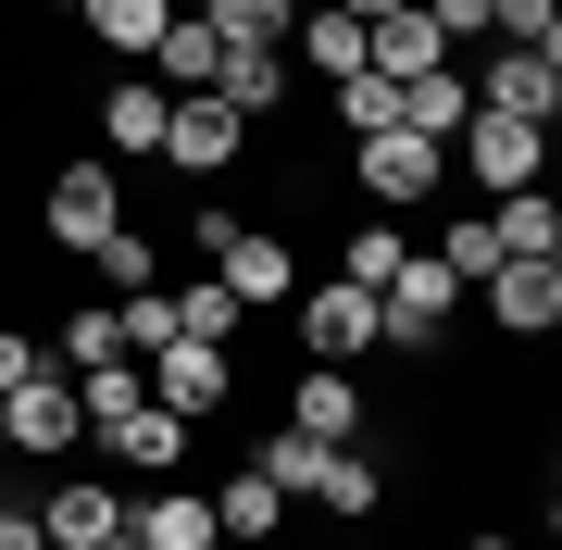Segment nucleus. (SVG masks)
I'll return each instance as SVG.
<instances>
[{
    "label": "nucleus",
    "mask_w": 562,
    "mask_h": 550,
    "mask_svg": "<svg viewBox=\"0 0 562 550\" xmlns=\"http://www.w3.org/2000/svg\"><path fill=\"white\" fill-rule=\"evenodd\" d=\"M450 188H475V201L550 188V125H513V113H462V125H450Z\"/></svg>",
    "instance_id": "f257e3e1"
},
{
    "label": "nucleus",
    "mask_w": 562,
    "mask_h": 550,
    "mask_svg": "<svg viewBox=\"0 0 562 550\" xmlns=\"http://www.w3.org/2000/svg\"><path fill=\"white\" fill-rule=\"evenodd\" d=\"M125 225V176L101 164V150H76V164H50V188H38V250H63V263H88Z\"/></svg>",
    "instance_id": "f03ea898"
},
{
    "label": "nucleus",
    "mask_w": 562,
    "mask_h": 550,
    "mask_svg": "<svg viewBox=\"0 0 562 550\" xmlns=\"http://www.w3.org/2000/svg\"><path fill=\"white\" fill-rule=\"evenodd\" d=\"M76 450H88V413H76V388H63V363H50V375H25L13 401H0V463L63 475Z\"/></svg>",
    "instance_id": "7ed1b4c3"
},
{
    "label": "nucleus",
    "mask_w": 562,
    "mask_h": 550,
    "mask_svg": "<svg viewBox=\"0 0 562 550\" xmlns=\"http://www.w3.org/2000/svg\"><path fill=\"white\" fill-rule=\"evenodd\" d=\"M350 188H362L375 213H425V201H450V138H413V125L350 138Z\"/></svg>",
    "instance_id": "20e7f679"
},
{
    "label": "nucleus",
    "mask_w": 562,
    "mask_h": 550,
    "mask_svg": "<svg viewBox=\"0 0 562 550\" xmlns=\"http://www.w3.org/2000/svg\"><path fill=\"white\" fill-rule=\"evenodd\" d=\"M138 388L176 413V426H213V413L238 401V350H213V338H162L150 363H138Z\"/></svg>",
    "instance_id": "39448f33"
},
{
    "label": "nucleus",
    "mask_w": 562,
    "mask_h": 550,
    "mask_svg": "<svg viewBox=\"0 0 562 550\" xmlns=\"http://www.w3.org/2000/svg\"><path fill=\"white\" fill-rule=\"evenodd\" d=\"M462 88H475V113L562 125V50H462Z\"/></svg>",
    "instance_id": "423d86ee"
},
{
    "label": "nucleus",
    "mask_w": 562,
    "mask_h": 550,
    "mask_svg": "<svg viewBox=\"0 0 562 550\" xmlns=\"http://www.w3.org/2000/svg\"><path fill=\"white\" fill-rule=\"evenodd\" d=\"M238 150H250V125L225 113L213 88H188V101L162 113V150H150V164H162V176H188V188H213V176H238Z\"/></svg>",
    "instance_id": "0eeeda50"
},
{
    "label": "nucleus",
    "mask_w": 562,
    "mask_h": 550,
    "mask_svg": "<svg viewBox=\"0 0 562 550\" xmlns=\"http://www.w3.org/2000/svg\"><path fill=\"white\" fill-rule=\"evenodd\" d=\"M288 326H301V363H362V350H375V288L313 276L301 301H288Z\"/></svg>",
    "instance_id": "6e6552de"
},
{
    "label": "nucleus",
    "mask_w": 562,
    "mask_h": 550,
    "mask_svg": "<svg viewBox=\"0 0 562 550\" xmlns=\"http://www.w3.org/2000/svg\"><path fill=\"white\" fill-rule=\"evenodd\" d=\"M213 276H225L238 313H288V301H301V250H288L276 225H238V238L213 250Z\"/></svg>",
    "instance_id": "1a4fd4ad"
},
{
    "label": "nucleus",
    "mask_w": 562,
    "mask_h": 550,
    "mask_svg": "<svg viewBox=\"0 0 562 550\" xmlns=\"http://www.w3.org/2000/svg\"><path fill=\"white\" fill-rule=\"evenodd\" d=\"M238 463H250V475H262V489H276L288 513H325V489H338V450H325V438H301V426H262Z\"/></svg>",
    "instance_id": "9d476101"
},
{
    "label": "nucleus",
    "mask_w": 562,
    "mask_h": 550,
    "mask_svg": "<svg viewBox=\"0 0 562 550\" xmlns=\"http://www.w3.org/2000/svg\"><path fill=\"white\" fill-rule=\"evenodd\" d=\"M125 526V475H50L38 489V538L50 550H101Z\"/></svg>",
    "instance_id": "9b49d317"
},
{
    "label": "nucleus",
    "mask_w": 562,
    "mask_h": 550,
    "mask_svg": "<svg viewBox=\"0 0 562 550\" xmlns=\"http://www.w3.org/2000/svg\"><path fill=\"white\" fill-rule=\"evenodd\" d=\"M475 301H487V326L525 350V338H550V326H562V263H487V276H475Z\"/></svg>",
    "instance_id": "f8f14e48"
},
{
    "label": "nucleus",
    "mask_w": 562,
    "mask_h": 550,
    "mask_svg": "<svg viewBox=\"0 0 562 550\" xmlns=\"http://www.w3.org/2000/svg\"><path fill=\"white\" fill-rule=\"evenodd\" d=\"M276 426H301V438H325V450H350V438H362V375H350V363H301V375H288V413H276Z\"/></svg>",
    "instance_id": "ddd939ff"
},
{
    "label": "nucleus",
    "mask_w": 562,
    "mask_h": 550,
    "mask_svg": "<svg viewBox=\"0 0 562 550\" xmlns=\"http://www.w3.org/2000/svg\"><path fill=\"white\" fill-rule=\"evenodd\" d=\"M125 526H138V550H213V489L150 475V489H125Z\"/></svg>",
    "instance_id": "4468645a"
},
{
    "label": "nucleus",
    "mask_w": 562,
    "mask_h": 550,
    "mask_svg": "<svg viewBox=\"0 0 562 550\" xmlns=\"http://www.w3.org/2000/svg\"><path fill=\"white\" fill-rule=\"evenodd\" d=\"M188 438H201V426H176L162 401H138V413H113V426L88 438V450H113V463H125V475L150 489V475H188Z\"/></svg>",
    "instance_id": "2eb2a0df"
},
{
    "label": "nucleus",
    "mask_w": 562,
    "mask_h": 550,
    "mask_svg": "<svg viewBox=\"0 0 562 550\" xmlns=\"http://www.w3.org/2000/svg\"><path fill=\"white\" fill-rule=\"evenodd\" d=\"M213 101L238 113V125H276L288 101H301V63H288V50H225L213 63Z\"/></svg>",
    "instance_id": "dca6fc26"
},
{
    "label": "nucleus",
    "mask_w": 562,
    "mask_h": 550,
    "mask_svg": "<svg viewBox=\"0 0 562 550\" xmlns=\"http://www.w3.org/2000/svg\"><path fill=\"white\" fill-rule=\"evenodd\" d=\"M162 113H176V88L113 76V88H101V164H150V150H162Z\"/></svg>",
    "instance_id": "f3484780"
},
{
    "label": "nucleus",
    "mask_w": 562,
    "mask_h": 550,
    "mask_svg": "<svg viewBox=\"0 0 562 550\" xmlns=\"http://www.w3.org/2000/svg\"><path fill=\"white\" fill-rule=\"evenodd\" d=\"M213 538H238V550H276V538H288V501L262 489L250 463H225V475H213Z\"/></svg>",
    "instance_id": "a211bd4d"
},
{
    "label": "nucleus",
    "mask_w": 562,
    "mask_h": 550,
    "mask_svg": "<svg viewBox=\"0 0 562 550\" xmlns=\"http://www.w3.org/2000/svg\"><path fill=\"white\" fill-rule=\"evenodd\" d=\"M487 238H501V263H562V201L513 188V201H487Z\"/></svg>",
    "instance_id": "6ab92c4d"
},
{
    "label": "nucleus",
    "mask_w": 562,
    "mask_h": 550,
    "mask_svg": "<svg viewBox=\"0 0 562 550\" xmlns=\"http://www.w3.org/2000/svg\"><path fill=\"white\" fill-rule=\"evenodd\" d=\"M76 25H88L113 63H150V38L176 25V0H76Z\"/></svg>",
    "instance_id": "aec40b11"
},
{
    "label": "nucleus",
    "mask_w": 562,
    "mask_h": 550,
    "mask_svg": "<svg viewBox=\"0 0 562 550\" xmlns=\"http://www.w3.org/2000/svg\"><path fill=\"white\" fill-rule=\"evenodd\" d=\"M213 63H225V38H213L201 13H176V25L150 38V88H176V101H188V88H213Z\"/></svg>",
    "instance_id": "412c9836"
},
{
    "label": "nucleus",
    "mask_w": 562,
    "mask_h": 550,
    "mask_svg": "<svg viewBox=\"0 0 562 550\" xmlns=\"http://www.w3.org/2000/svg\"><path fill=\"white\" fill-rule=\"evenodd\" d=\"M201 25L225 50H288L301 38V0H201Z\"/></svg>",
    "instance_id": "4be33fe9"
},
{
    "label": "nucleus",
    "mask_w": 562,
    "mask_h": 550,
    "mask_svg": "<svg viewBox=\"0 0 562 550\" xmlns=\"http://www.w3.org/2000/svg\"><path fill=\"white\" fill-rule=\"evenodd\" d=\"M88 276H101V301H125V288H162V238H150V225H138V213H125V225H113V238H101V250H88Z\"/></svg>",
    "instance_id": "5701e85b"
},
{
    "label": "nucleus",
    "mask_w": 562,
    "mask_h": 550,
    "mask_svg": "<svg viewBox=\"0 0 562 550\" xmlns=\"http://www.w3.org/2000/svg\"><path fill=\"white\" fill-rule=\"evenodd\" d=\"M462 113H475V88H462V50L438 63V76H401V125H413V138H450Z\"/></svg>",
    "instance_id": "b1692460"
},
{
    "label": "nucleus",
    "mask_w": 562,
    "mask_h": 550,
    "mask_svg": "<svg viewBox=\"0 0 562 550\" xmlns=\"http://www.w3.org/2000/svg\"><path fill=\"white\" fill-rule=\"evenodd\" d=\"M401 263H413V238H401V213H362L350 238H338V276H350V288H387V276H401Z\"/></svg>",
    "instance_id": "393cba45"
},
{
    "label": "nucleus",
    "mask_w": 562,
    "mask_h": 550,
    "mask_svg": "<svg viewBox=\"0 0 562 550\" xmlns=\"http://www.w3.org/2000/svg\"><path fill=\"white\" fill-rule=\"evenodd\" d=\"M288 63L338 88V76H362V25H350V13H301V38H288Z\"/></svg>",
    "instance_id": "a878e982"
},
{
    "label": "nucleus",
    "mask_w": 562,
    "mask_h": 550,
    "mask_svg": "<svg viewBox=\"0 0 562 550\" xmlns=\"http://www.w3.org/2000/svg\"><path fill=\"white\" fill-rule=\"evenodd\" d=\"M162 301H176V338H213V350H238V326H250V313L225 301V276H188V288H162Z\"/></svg>",
    "instance_id": "bb28decb"
},
{
    "label": "nucleus",
    "mask_w": 562,
    "mask_h": 550,
    "mask_svg": "<svg viewBox=\"0 0 562 550\" xmlns=\"http://www.w3.org/2000/svg\"><path fill=\"white\" fill-rule=\"evenodd\" d=\"M50 363H63V375H88V363H125V326H113V301H76V313H63Z\"/></svg>",
    "instance_id": "cd10ccee"
},
{
    "label": "nucleus",
    "mask_w": 562,
    "mask_h": 550,
    "mask_svg": "<svg viewBox=\"0 0 562 550\" xmlns=\"http://www.w3.org/2000/svg\"><path fill=\"white\" fill-rule=\"evenodd\" d=\"M325 101H338V150H350V138H387V125H401V88H387V76H338Z\"/></svg>",
    "instance_id": "c85d7f7f"
},
{
    "label": "nucleus",
    "mask_w": 562,
    "mask_h": 550,
    "mask_svg": "<svg viewBox=\"0 0 562 550\" xmlns=\"http://www.w3.org/2000/svg\"><path fill=\"white\" fill-rule=\"evenodd\" d=\"M487 38L501 50H562V0H487Z\"/></svg>",
    "instance_id": "c756f323"
},
{
    "label": "nucleus",
    "mask_w": 562,
    "mask_h": 550,
    "mask_svg": "<svg viewBox=\"0 0 562 550\" xmlns=\"http://www.w3.org/2000/svg\"><path fill=\"white\" fill-rule=\"evenodd\" d=\"M113 326H125V363H150V350L176 338V301H162V288H125V301H113Z\"/></svg>",
    "instance_id": "7c9ffc66"
},
{
    "label": "nucleus",
    "mask_w": 562,
    "mask_h": 550,
    "mask_svg": "<svg viewBox=\"0 0 562 550\" xmlns=\"http://www.w3.org/2000/svg\"><path fill=\"white\" fill-rule=\"evenodd\" d=\"M438 263H450L462 288H475L487 263H501V238H487V213H450V225H438Z\"/></svg>",
    "instance_id": "2f4dec72"
},
{
    "label": "nucleus",
    "mask_w": 562,
    "mask_h": 550,
    "mask_svg": "<svg viewBox=\"0 0 562 550\" xmlns=\"http://www.w3.org/2000/svg\"><path fill=\"white\" fill-rule=\"evenodd\" d=\"M425 25H438L450 50H487V0H425Z\"/></svg>",
    "instance_id": "473e14b6"
},
{
    "label": "nucleus",
    "mask_w": 562,
    "mask_h": 550,
    "mask_svg": "<svg viewBox=\"0 0 562 550\" xmlns=\"http://www.w3.org/2000/svg\"><path fill=\"white\" fill-rule=\"evenodd\" d=\"M25 375H50V350H38V338H25V326H0V401H13V388H25Z\"/></svg>",
    "instance_id": "72a5a7b5"
},
{
    "label": "nucleus",
    "mask_w": 562,
    "mask_h": 550,
    "mask_svg": "<svg viewBox=\"0 0 562 550\" xmlns=\"http://www.w3.org/2000/svg\"><path fill=\"white\" fill-rule=\"evenodd\" d=\"M238 225H250V213H225V201H201V213H188V250H201V263H213V250L238 238Z\"/></svg>",
    "instance_id": "f704fd0d"
},
{
    "label": "nucleus",
    "mask_w": 562,
    "mask_h": 550,
    "mask_svg": "<svg viewBox=\"0 0 562 550\" xmlns=\"http://www.w3.org/2000/svg\"><path fill=\"white\" fill-rule=\"evenodd\" d=\"M0 550H50L38 538V501H0Z\"/></svg>",
    "instance_id": "c9c22d12"
},
{
    "label": "nucleus",
    "mask_w": 562,
    "mask_h": 550,
    "mask_svg": "<svg viewBox=\"0 0 562 550\" xmlns=\"http://www.w3.org/2000/svg\"><path fill=\"white\" fill-rule=\"evenodd\" d=\"M462 550H525V538H513V526H475V538H462Z\"/></svg>",
    "instance_id": "e433bc0d"
},
{
    "label": "nucleus",
    "mask_w": 562,
    "mask_h": 550,
    "mask_svg": "<svg viewBox=\"0 0 562 550\" xmlns=\"http://www.w3.org/2000/svg\"><path fill=\"white\" fill-rule=\"evenodd\" d=\"M101 550H138V526H113V538H101Z\"/></svg>",
    "instance_id": "4c0bfd02"
},
{
    "label": "nucleus",
    "mask_w": 562,
    "mask_h": 550,
    "mask_svg": "<svg viewBox=\"0 0 562 550\" xmlns=\"http://www.w3.org/2000/svg\"><path fill=\"white\" fill-rule=\"evenodd\" d=\"M0 501H13V475H0Z\"/></svg>",
    "instance_id": "58836bf2"
},
{
    "label": "nucleus",
    "mask_w": 562,
    "mask_h": 550,
    "mask_svg": "<svg viewBox=\"0 0 562 550\" xmlns=\"http://www.w3.org/2000/svg\"><path fill=\"white\" fill-rule=\"evenodd\" d=\"M176 13H201V0H176Z\"/></svg>",
    "instance_id": "ea45409f"
},
{
    "label": "nucleus",
    "mask_w": 562,
    "mask_h": 550,
    "mask_svg": "<svg viewBox=\"0 0 562 550\" xmlns=\"http://www.w3.org/2000/svg\"><path fill=\"white\" fill-rule=\"evenodd\" d=\"M301 13H325V0H301Z\"/></svg>",
    "instance_id": "a19ab883"
},
{
    "label": "nucleus",
    "mask_w": 562,
    "mask_h": 550,
    "mask_svg": "<svg viewBox=\"0 0 562 550\" xmlns=\"http://www.w3.org/2000/svg\"><path fill=\"white\" fill-rule=\"evenodd\" d=\"M213 550H238V538H213Z\"/></svg>",
    "instance_id": "79ce46f5"
}]
</instances>
